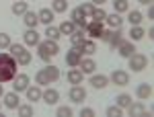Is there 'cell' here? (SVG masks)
<instances>
[{
	"mask_svg": "<svg viewBox=\"0 0 154 117\" xmlns=\"http://www.w3.org/2000/svg\"><path fill=\"white\" fill-rule=\"evenodd\" d=\"M17 76V60L11 54H0V84L14 80Z\"/></svg>",
	"mask_w": 154,
	"mask_h": 117,
	"instance_id": "obj_1",
	"label": "cell"
},
{
	"mask_svg": "<svg viewBox=\"0 0 154 117\" xmlns=\"http://www.w3.org/2000/svg\"><path fill=\"white\" fill-rule=\"evenodd\" d=\"M37 51H39V58L43 60V62H49V60H51L60 51L58 41H51V39L39 41V43H37Z\"/></svg>",
	"mask_w": 154,
	"mask_h": 117,
	"instance_id": "obj_2",
	"label": "cell"
},
{
	"mask_svg": "<svg viewBox=\"0 0 154 117\" xmlns=\"http://www.w3.org/2000/svg\"><path fill=\"white\" fill-rule=\"evenodd\" d=\"M8 49H11L8 54L17 60L19 66H29V64H31V51H27L23 45H19V43H11Z\"/></svg>",
	"mask_w": 154,
	"mask_h": 117,
	"instance_id": "obj_3",
	"label": "cell"
},
{
	"mask_svg": "<svg viewBox=\"0 0 154 117\" xmlns=\"http://www.w3.org/2000/svg\"><path fill=\"white\" fill-rule=\"evenodd\" d=\"M130 68L131 72H142L146 66H148V58L144 56V54H131L130 58Z\"/></svg>",
	"mask_w": 154,
	"mask_h": 117,
	"instance_id": "obj_4",
	"label": "cell"
},
{
	"mask_svg": "<svg viewBox=\"0 0 154 117\" xmlns=\"http://www.w3.org/2000/svg\"><path fill=\"white\" fill-rule=\"evenodd\" d=\"M70 21L76 25V27H80V29H86V25H88V19H86V14L82 12L80 6H76V8L70 12Z\"/></svg>",
	"mask_w": 154,
	"mask_h": 117,
	"instance_id": "obj_5",
	"label": "cell"
},
{
	"mask_svg": "<svg viewBox=\"0 0 154 117\" xmlns=\"http://www.w3.org/2000/svg\"><path fill=\"white\" fill-rule=\"evenodd\" d=\"M80 60H82V54H80V49L76 45H72L70 51H66V64H68L70 68H78Z\"/></svg>",
	"mask_w": 154,
	"mask_h": 117,
	"instance_id": "obj_6",
	"label": "cell"
},
{
	"mask_svg": "<svg viewBox=\"0 0 154 117\" xmlns=\"http://www.w3.org/2000/svg\"><path fill=\"white\" fill-rule=\"evenodd\" d=\"M68 97H70L72 103H82L84 99H86V91H84L80 84H72L70 93H68Z\"/></svg>",
	"mask_w": 154,
	"mask_h": 117,
	"instance_id": "obj_7",
	"label": "cell"
},
{
	"mask_svg": "<svg viewBox=\"0 0 154 117\" xmlns=\"http://www.w3.org/2000/svg\"><path fill=\"white\" fill-rule=\"evenodd\" d=\"M103 23H97V21H88V25H86V29H84V33L88 37H93V39H99L101 37V33H103Z\"/></svg>",
	"mask_w": 154,
	"mask_h": 117,
	"instance_id": "obj_8",
	"label": "cell"
},
{
	"mask_svg": "<svg viewBox=\"0 0 154 117\" xmlns=\"http://www.w3.org/2000/svg\"><path fill=\"white\" fill-rule=\"evenodd\" d=\"M111 82L117 84V86H128V84H130V74H128L125 70H113Z\"/></svg>",
	"mask_w": 154,
	"mask_h": 117,
	"instance_id": "obj_9",
	"label": "cell"
},
{
	"mask_svg": "<svg viewBox=\"0 0 154 117\" xmlns=\"http://www.w3.org/2000/svg\"><path fill=\"white\" fill-rule=\"evenodd\" d=\"M29 76L27 74H17L14 76V84H12V91L14 93H23V91H27V86H29Z\"/></svg>",
	"mask_w": 154,
	"mask_h": 117,
	"instance_id": "obj_10",
	"label": "cell"
},
{
	"mask_svg": "<svg viewBox=\"0 0 154 117\" xmlns=\"http://www.w3.org/2000/svg\"><path fill=\"white\" fill-rule=\"evenodd\" d=\"M121 41H123V33H121V29H113V31L109 33V37H107V43H109L111 49H117Z\"/></svg>",
	"mask_w": 154,
	"mask_h": 117,
	"instance_id": "obj_11",
	"label": "cell"
},
{
	"mask_svg": "<svg viewBox=\"0 0 154 117\" xmlns=\"http://www.w3.org/2000/svg\"><path fill=\"white\" fill-rule=\"evenodd\" d=\"M41 99H43V103L45 105H56L60 99V93L56 91V88H48V91H43L41 93Z\"/></svg>",
	"mask_w": 154,
	"mask_h": 117,
	"instance_id": "obj_12",
	"label": "cell"
},
{
	"mask_svg": "<svg viewBox=\"0 0 154 117\" xmlns=\"http://www.w3.org/2000/svg\"><path fill=\"white\" fill-rule=\"evenodd\" d=\"M136 94H138V99H150L152 97V84H148V82H142V84H138V88H136Z\"/></svg>",
	"mask_w": 154,
	"mask_h": 117,
	"instance_id": "obj_13",
	"label": "cell"
},
{
	"mask_svg": "<svg viewBox=\"0 0 154 117\" xmlns=\"http://www.w3.org/2000/svg\"><path fill=\"white\" fill-rule=\"evenodd\" d=\"M2 99H4V105L8 107V109H19V93H4L2 94Z\"/></svg>",
	"mask_w": 154,
	"mask_h": 117,
	"instance_id": "obj_14",
	"label": "cell"
},
{
	"mask_svg": "<svg viewBox=\"0 0 154 117\" xmlns=\"http://www.w3.org/2000/svg\"><path fill=\"white\" fill-rule=\"evenodd\" d=\"M117 51H119V56H123V58H130L131 54H136V47H134V43L131 41H121L119 43V47H117Z\"/></svg>",
	"mask_w": 154,
	"mask_h": 117,
	"instance_id": "obj_15",
	"label": "cell"
},
{
	"mask_svg": "<svg viewBox=\"0 0 154 117\" xmlns=\"http://www.w3.org/2000/svg\"><path fill=\"white\" fill-rule=\"evenodd\" d=\"M105 21H107V25H109L111 29H121V25H123V19H121L119 12H111V14H107Z\"/></svg>",
	"mask_w": 154,
	"mask_h": 117,
	"instance_id": "obj_16",
	"label": "cell"
},
{
	"mask_svg": "<svg viewBox=\"0 0 154 117\" xmlns=\"http://www.w3.org/2000/svg\"><path fill=\"white\" fill-rule=\"evenodd\" d=\"M78 68H80L82 74H93L95 68H97V64H95V60H91V58H82L80 64H78Z\"/></svg>",
	"mask_w": 154,
	"mask_h": 117,
	"instance_id": "obj_17",
	"label": "cell"
},
{
	"mask_svg": "<svg viewBox=\"0 0 154 117\" xmlns=\"http://www.w3.org/2000/svg\"><path fill=\"white\" fill-rule=\"evenodd\" d=\"M107 82H109V78H107L105 74H93V76H91V84H93V88H97V91L105 88Z\"/></svg>",
	"mask_w": 154,
	"mask_h": 117,
	"instance_id": "obj_18",
	"label": "cell"
},
{
	"mask_svg": "<svg viewBox=\"0 0 154 117\" xmlns=\"http://www.w3.org/2000/svg\"><path fill=\"white\" fill-rule=\"evenodd\" d=\"M54 14H56V12L49 11V8H41V11L37 12V17H39V23H43L45 27H48V25H51V23H54Z\"/></svg>",
	"mask_w": 154,
	"mask_h": 117,
	"instance_id": "obj_19",
	"label": "cell"
},
{
	"mask_svg": "<svg viewBox=\"0 0 154 117\" xmlns=\"http://www.w3.org/2000/svg\"><path fill=\"white\" fill-rule=\"evenodd\" d=\"M23 21H25V25H27L29 29H35L37 25H39V17H37V12L27 11V12L23 14Z\"/></svg>",
	"mask_w": 154,
	"mask_h": 117,
	"instance_id": "obj_20",
	"label": "cell"
},
{
	"mask_svg": "<svg viewBox=\"0 0 154 117\" xmlns=\"http://www.w3.org/2000/svg\"><path fill=\"white\" fill-rule=\"evenodd\" d=\"M23 39H25L27 45H37V43L41 41V39H39V33H37L35 29H27L25 35H23Z\"/></svg>",
	"mask_w": 154,
	"mask_h": 117,
	"instance_id": "obj_21",
	"label": "cell"
},
{
	"mask_svg": "<svg viewBox=\"0 0 154 117\" xmlns=\"http://www.w3.org/2000/svg\"><path fill=\"white\" fill-rule=\"evenodd\" d=\"M128 111H130L131 117H140V115H146V107L144 103H130V105L125 107Z\"/></svg>",
	"mask_w": 154,
	"mask_h": 117,
	"instance_id": "obj_22",
	"label": "cell"
},
{
	"mask_svg": "<svg viewBox=\"0 0 154 117\" xmlns=\"http://www.w3.org/2000/svg\"><path fill=\"white\" fill-rule=\"evenodd\" d=\"M66 78L70 84H82V72L78 70V68H70L68 74H66Z\"/></svg>",
	"mask_w": 154,
	"mask_h": 117,
	"instance_id": "obj_23",
	"label": "cell"
},
{
	"mask_svg": "<svg viewBox=\"0 0 154 117\" xmlns=\"http://www.w3.org/2000/svg\"><path fill=\"white\" fill-rule=\"evenodd\" d=\"M25 93H27V99H29V101H39L43 91H41V86H39V84H33V86H27V91H25Z\"/></svg>",
	"mask_w": 154,
	"mask_h": 117,
	"instance_id": "obj_24",
	"label": "cell"
},
{
	"mask_svg": "<svg viewBox=\"0 0 154 117\" xmlns=\"http://www.w3.org/2000/svg\"><path fill=\"white\" fill-rule=\"evenodd\" d=\"M78 49H80V54H86V56H93L97 51V45H95V41H88V39H84L80 45H76Z\"/></svg>",
	"mask_w": 154,
	"mask_h": 117,
	"instance_id": "obj_25",
	"label": "cell"
},
{
	"mask_svg": "<svg viewBox=\"0 0 154 117\" xmlns=\"http://www.w3.org/2000/svg\"><path fill=\"white\" fill-rule=\"evenodd\" d=\"M41 70H43V74H45V76H48L49 82H56L60 78V70L56 68V66H51V64H49L48 68H41Z\"/></svg>",
	"mask_w": 154,
	"mask_h": 117,
	"instance_id": "obj_26",
	"label": "cell"
},
{
	"mask_svg": "<svg viewBox=\"0 0 154 117\" xmlns=\"http://www.w3.org/2000/svg\"><path fill=\"white\" fill-rule=\"evenodd\" d=\"M58 29H60V33H62V35H72V33L76 31V25L72 23V21H64Z\"/></svg>",
	"mask_w": 154,
	"mask_h": 117,
	"instance_id": "obj_27",
	"label": "cell"
},
{
	"mask_svg": "<svg viewBox=\"0 0 154 117\" xmlns=\"http://www.w3.org/2000/svg\"><path fill=\"white\" fill-rule=\"evenodd\" d=\"M84 35H86L84 29H76V31L70 35V43H72V45H80V43L84 41Z\"/></svg>",
	"mask_w": 154,
	"mask_h": 117,
	"instance_id": "obj_28",
	"label": "cell"
},
{
	"mask_svg": "<svg viewBox=\"0 0 154 117\" xmlns=\"http://www.w3.org/2000/svg\"><path fill=\"white\" fill-rule=\"evenodd\" d=\"M131 103V94H128V93H121V94H117V99H115V105L117 107H121V109H125V107Z\"/></svg>",
	"mask_w": 154,
	"mask_h": 117,
	"instance_id": "obj_29",
	"label": "cell"
},
{
	"mask_svg": "<svg viewBox=\"0 0 154 117\" xmlns=\"http://www.w3.org/2000/svg\"><path fill=\"white\" fill-rule=\"evenodd\" d=\"M130 35H131V41H140V39L146 35V31H144L140 25H134V27H131V31H130Z\"/></svg>",
	"mask_w": 154,
	"mask_h": 117,
	"instance_id": "obj_30",
	"label": "cell"
},
{
	"mask_svg": "<svg viewBox=\"0 0 154 117\" xmlns=\"http://www.w3.org/2000/svg\"><path fill=\"white\" fill-rule=\"evenodd\" d=\"M113 8H115V12H128L130 11V4H128V0H113Z\"/></svg>",
	"mask_w": 154,
	"mask_h": 117,
	"instance_id": "obj_31",
	"label": "cell"
},
{
	"mask_svg": "<svg viewBox=\"0 0 154 117\" xmlns=\"http://www.w3.org/2000/svg\"><path fill=\"white\" fill-rule=\"evenodd\" d=\"M51 11L54 12H66L68 11V2L66 0H54L51 2Z\"/></svg>",
	"mask_w": 154,
	"mask_h": 117,
	"instance_id": "obj_32",
	"label": "cell"
},
{
	"mask_svg": "<svg viewBox=\"0 0 154 117\" xmlns=\"http://www.w3.org/2000/svg\"><path fill=\"white\" fill-rule=\"evenodd\" d=\"M27 11H29V8H27V2L14 0V4H12V12H14V14H25Z\"/></svg>",
	"mask_w": 154,
	"mask_h": 117,
	"instance_id": "obj_33",
	"label": "cell"
},
{
	"mask_svg": "<svg viewBox=\"0 0 154 117\" xmlns=\"http://www.w3.org/2000/svg\"><path fill=\"white\" fill-rule=\"evenodd\" d=\"M105 17H107V12L103 11L101 6H95V11H93V14H91V19L97 21V23H103V21H105Z\"/></svg>",
	"mask_w": 154,
	"mask_h": 117,
	"instance_id": "obj_34",
	"label": "cell"
},
{
	"mask_svg": "<svg viewBox=\"0 0 154 117\" xmlns=\"http://www.w3.org/2000/svg\"><path fill=\"white\" fill-rule=\"evenodd\" d=\"M45 35H48V39H51V41H58L62 33H60L58 27H51V25H48V29H45Z\"/></svg>",
	"mask_w": 154,
	"mask_h": 117,
	"instance_id": "obj_35",
	"label": "cell"
},
{
	"mask_svg": "<svg viewBox=\"0 0 154 117\" xmlns=\"http://www.w3.org/2000/svg\"><path fill=\"white\" fill-rule=\"evenodd\" d=\"M128 19H130V23H131V25H140L144 17H142V12H140V11H130Z\"/></svg>",
	"mask_w": 154,
	"mask_h": 117,
	"instance_id": "obj_36",
	"label": "cell"
},
{
	"mask_svg": "<svg viewBox=\"0 0 154 117\" xmlns=\"http://www.w3.org/2000/svg\"><path fill=\"white\" fill-rule=\"evenodd\" d=\"M35 82L39 84V86H48V84H49L48 76L43 74V70H37V72H35Z\"/></svg>",
	"mask_w": 154,
	"mask_h": 117,
	"instance_id": "obj_37",
	"label": "cell"
},
{
	"mask_svg": "<svg viewBox=\"0 0 154 117\" xmlns=\"http://www.w3.org/2000/svg\"><path fill=\"white\" fill-rule=\"evenodd\" d=\"M121 113H123V109L117 107V105L107 107V117H121Z\"/></svg>",
	"mask_w": 154,
	"mask_h": 117,
	"instance_id": "obj_38",
	"label": "cell"
},
{
	"mask_svg": "<svg viewBox=\"0 0 154 117\" xmlns=\"http://www.w3.org/2000/svg\"><path fill=\"white\" fill-rule=\"evenodd\" d=\"M19 115L21 117H31L33 115V107L31 105H19Z\"/></svg>",
	"mask_w": 154,
	"mask_h": 117,
	"instance_id": "obj_39",
	"label": "cell"
},
{
	"mask_svg": "<svg viewBox=\"0 0 154 117\" xmlns=\"http://www.w3.org/2000/svg\"><path fill=\"white\" fill-rule=\"evenodd\" d=\"M11 35L8 33H0V49H4V47H11Z\"/></svg>",
	"mask_w": 154,
	"mask_h": 117,
	"instance_id": "obj_40",
	"label": "cell"
},
{
	"mask_svg": "<svg viewBox=\"0 0 154 117\" xmlns=\"http://www.w3.org/2000/svg\"><path fill=\"white\" fill-rule=\"evenodd\" d=\"M80 8H82V12L86 14V17H91V14H93V11H95V4H93V2H84Z\"/></svg>",
	"mask_w": 154,
	"mask_h": 117,
	"instance_id": "obj_41",
	"label": "cell"
},
{
	"mask_svg": "<svg viewBox=\"0 0 154 117\" xmlns=\"http://www.w3.org/2000/svg\"><path fill=\"white\" fill-rule=\"evenodd\" d=\"M58 117H72V109L70 107H60L58 109Z\"/></svg>",
	"mask_w": 154,
	"mask_h": 117,
	"instance_id": "obj_42",
	"label": "cell"
},
{
	"mask_svg": "<svg viewBox=\"0 0 154 117\" xmlns=\"http://www.w3.org/2000/svg\"><path fill=\"white\" fill-rule=\"evenodd\" d=\"M80 117H95V111L91 107H84V109H80Z\"/></svg>",
	"mask_w": 154,
	"mask_h": 117,
	"instance_id": "obj_43",
	"label": "cell"
},
{
	"mask_svg": "<svg viewBox=\"0 0 154 117\" xmlns=\"http://www.w3.org/2000/svg\"><path fill=\"white\" fill-rule=\"evenodd\" d=\"M148 19H154V8H152V4L148 6Z\"/></svg>",
	"mask_w": 154,
	"mask_h": 117,
	"instance_id": "obj_44",
	"label": "cell"
},
{
	"mask_svg": "<svg viewBox=\"0 0 154 117\" xmlns=\"http://www.w3.org/2000/svg\"><path fill=\"white\" fill-rule=\"evenodd\" d=\"M91 2H93V4H95V6H101V4H105L107 0H91Z\"/></svg>",
	"mask_w": 154,
	"mask_h": 117,
	"instance_id": "obj_45",
	"label": "cell"
},
{
	"mask_svg": "<svg viewBox=\"0 0 154 117\" xmlns=\"http://www.w3.org/2000/svg\"><path fill=\"white\" fill-rule=\"evenodd\" d=\"M148 39H154V29H152V27L148 29Z\"/></svg>",
	"mask_w": 154,
	"mask_h": 117,
	"instance_id": "obj_46",
	"label": "cell"
},
{
	"mask_svg": "<svg viewBox=\"0 0 154 117\" xmlns=\"http://www.w3.org/2000/svg\"><path fill=\"white\" fill-rule=\"evenodd\" d=\"M152 2H154V0H140V4H146V6H150Z\"/></svg>",
	"mask_w": 154,
	"mask_h": 117,
	"instance_id": "obj_47",
	"label": "cell"
},
{
	"mask_svg": "<svg viewBox=\"0 0 154 117\" xmlns=\"http://www.w3.org/2000/svg\"><path fill=\"white\" fill-rule=\"evenodd\" d=\"M2 94H4V88H2V84H0V97H2Z\"/></svg>",
	"mask_w": 154,
	"mask_h": 117,
	"instance_id": "obj_48",
	"label": "cell"
}]
</instances>
